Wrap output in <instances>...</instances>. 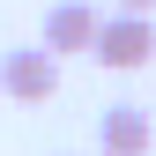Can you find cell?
I'll return each mask as SVG.
<instances>
[{
	"label": "cell",
	"mask_w": 156,
	"mask_h": 156,
	"mask_svg": "<svg viewBox=\"0 0 156 156\" xmlns=\"http://www.w3.org/2000/svg\"><path fill=\"white\" fill-rule=\"evenodd\" d=\"M89 60L97 67H149L156 60V23L141 8H119V15H104V23H97V45H89Z\"/></svg>",
	"instance_id": "obj_1"
},
{
	"label": "cell",
	"mask_w": 156,
	"mask_h": 156,
	"mask_svg": "<svg viewBox=\"0 0 156 156\" xmlns=\"http://www.w3.org/2000/svg\"><path fill=\"white\" fill-rule=\"evenodd\" d=\"M0 89H8L15 104L60 97V52H52V45H15V52H0Z\"/></svg>",
	"instance_id": "obj_2"
},
{
	"label": "cell",
	"mask_w": 156,
	"mask_h": 156,
	"mask_svg": "<svg viewBox=\"0 0 156 156\" xmlns=\"http://www.w3.org/2000/svg\"><path fill=\"white\" fill-rule=\"evenodd\" d=\"M149 141H156V126H149L141 104H104L97 112V149L104 156H149Z\"/></svg>",
	"instance_id": "obj_3"
},
{
	"label": "cell",
	"mask_w": 156,
	"mask_h": 156,
	"mask_svg": "<svg viewBox=\"0 0 156 156\" xmlns=\"http://www.w3.org/2000/svg\"><path fill=\"white\" fill-rule=\"evenodd\" d=\"M97 23H104V15H97L89 0H52V8H45V45L60 52V60H67V52H89L97 45Z\"/></svg>",
	"instance_id": "obj_4"
},
{
	"label": "cell",
	"mask_w": 156,
	"mask_h": 156,
	"mask_svg": "<svg viewBox=\"0 0 156 156\" xmlns=\"http://www.w3.org/2000/svg\"><path fill=\"white\" fill-rule=\"evenodd\" d=\"M119 8H141V15H149V8H156V0H119Z\"/></svg>",
	"instance_id": "obj_5"
}]
</instances>
